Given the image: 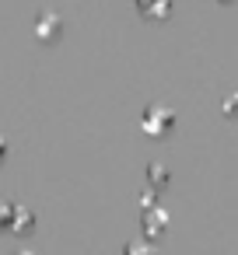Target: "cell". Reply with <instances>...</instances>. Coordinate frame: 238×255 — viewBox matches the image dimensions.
Masks as SVG:
<instances>
[]
</instances>
